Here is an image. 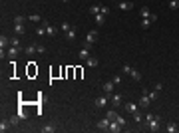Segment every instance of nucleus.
Here are the masks:
<instances>
[{
    "instance_id": "1",
    "label": "nucleus",
    "mask_w": 179,
    "mask_h": 133,
    "mask_svg": "<svg viewBox=\"0 0 179 133\" xmlns=\"http://www.w3.org/2000/svg\"><path fill=\"white\" fill-rule=\"evenodd\" d=\"M143 121H145V127L149 131H159V127H161V117L159 115H153V113H147Z\"/></svg>"
},
{
    "instance_id": "2",
    "label": "nucleus",
    "mask_w": 179,
    "mask_h": 133,
    "mask_svg": "<svg viewBox=\"0 0 179 133\" xmlns=\"http://www.w3.org/2000/svg\"><path fill=\"white\" fill-rule=\"evenodd\" d=\"M96 42H98V30H90V32L86 34V44L94 46Z\"/></svg>"
},
{
    "instance_id": "3",
    "label": "nucleus",
    "mask_w": 179,
    "mask_h": 133,
    "mask_svg": "<svg viewBox=\"0 0 179 133\" xmlns=\"http://www.w3.org/2000/svg\"><path fill=\"white\" fill-rule=\"evenodd\" d=\"M110 101H112V105L115 107V109L123 105V101H121V95H119V93H112V95H110Z\"/></svg>"
},
{
    "instance_id": "4",
    "label": "nucleus",
    "mask_w": 179,
    "mask_h": 133,
    "mask_svg": "<svg viewBox=\"0 0 179 133\" xmlns=\"http://www.w3.org/2000/svg\"><path fill=\"white\" fill-rule=\"evenodd\" d=\"M110 123H112V119L104 117V119L98 121V129H99V131H110Z\"/></svg>"
},
{
    "instance_id": "5",
    "label": "nucleus",
    "mask_w": 179,
    "mask_h": 133,
    "mask_svg": "<svg viewBox=\"0 0 179 133\" xmlns=\"http://www.w3.org/2000/svg\"><path fill=\"white\" fill-rule=\"evenodd\" d=\"M132 8H133V0H119V10L127 12V10H132Z\"/></svg>"
},
{
    "instance_id": "6",
    "label": "nucleus",
    "mask_w": 179,
    "mask_h": 133,
    "mask_svg": "<svg viewBox=\"0 0 179 133\" xmlns=\"http://www.w3.org/2000/svg\"><path fill=\"white\" fill-rule=\"evenodd\" d=\"M113 87H115V84L110 80V81H106V84L102 86V89H104V93H106V95H112V93H113Z\"/></svg>"
},
{
    "instance_id": "7",
    "label": "nucleus",
    "mask_w": 179,
    "mask_h": 133,
    "mask_svg": "<svg viewBox=\"0 0 179 133\" xmlns=\"http://www.w3.org/2000/svg\"><path fill=\"white\" fill-rule=\"evenodd\" d=\"M44 26H46V34H48V36H52V38H54V36L58 34V28L54 26V24H50V22H44Z\"/></svg>"
},
{
    "instance_id": "8",
    "label": "nucleus",
    "mask_w": 179,
    "mask_h": 133,
    "mask_svg": "<svg viewBox=\"0 0 179 133\" xmlns=\"http://www.w3.org/2000/svg\"><path fill=\"white\" fill-rule=\"evenodd\" d=\"M90 48H92V46H90V44H84V48L80 50V58H82V60H84V62H86L88 58H90Z\"/></svg>"
},
{
    "instance_id": "9",
    "label": "nucleus",
    "mask_w": 179,
    "mask_h": 133,
    "mask_svg": "<svg viewBox=\"0 0 179 133\" xmlns=\"http://www.w3.org/2000/svg\"><path fill=\"white\" fill-rule=\"evenodd\" d=\"M151 97H149V95H147V93L145 92H143V95H141V100H139V105H141V107H149V105H151Z\"/></svg>"
},
{
    "instance_id": "10",
    "label": "nucleus",
    "mask_w": 179,
    "mask_h": 133,
    "mask_svg": "<svg viewBox=\"0 0 179 133\" xmlns=\"http://www.w3.org/2000/svg\"><path fill=\"white\" fill-rule=\"evenodd\" d=\"M107 101H110V97H107V95H99L98 100H96V107H102V109H104V107L107 105Z\"/></svg>"
},
{
    "instance_id": "11",
    "label": "nucleus",
    "mask_w": 179,
    "mask_h": 133,
    "mask_svg": "<svg viewBox=\"0 0 179 133\" xmlns=\"http://www.w3.org/2000/svg\"><path fill=\"white\" fill-rule=\"evenodd\" d=\"M18 52H20V48H16V46H10V48L6 50V56L10 58V60H14V58L18 56Z\"/></svg>"
},
{
    "instance_id": "12",
    "label": "nucleus",
    "mask_w": 179,
    "mask_h": 133,
    "mask_svg": "<svg viewBox=\"0 0 179 133\" xmlns=\"http://www.w3.org/2000/svg\"><path fill=\"white\" fill-rule=\"evenodd\" d=\"M76 36H78V30H76V26H72V28H70V30L66 32L68 42H74V40H76Z\"/></svg>"
},
{
    "instance_id": "13",
    "label": "nucleus",
    "mask_w": 179,
    "mask_h": 133,
    "mask_svg": "<svg viewBox=\"0 0 179 133\" xmlns=\"http://www.w3.org/2000/svg\"><path fill=\"white\" fill-rule=\"evenodd\" d=\"M165 131H167V133H177V131H179L177 123H175V121H169V123L165 125Z\"/></svg>"
},
{
    "instance_id": "14",
    "label": "nucleus",
    "mask_w": 179,
    "mask_h": 133,
    "mask_svg": "<svg viewBox=\"0 0 179 133\" xmlns=\"http://www.w3.org/2000/svg\"><path fill=\"white\" fill-rule=\"evenodd\" d=\"M123 109L129 113H135L137 111V103H133V101H129V103H123Z\"/></svg>"
},
{
    "instance_id": "15",
    "label": "nucleus",
    "mask_w": 179,
    "mask_h": 133,
    "mask_svg": "<svg viewBox=\"0 0 179 133\" xmlns=\"http://www.w3.org/2000/svg\"><path fill=\"white\" fill-rule=\"evenodd\" d=\"M121 129H123V127L119 125V123H118V121H115V119H113L112 123H110V131H112V133H119V131H121Z\"/></svg>"
},
{
    "instance_id": "16",
    "label": "nucleus",
    "mask_w": 179,
    "mask_h": 133,
    "mask_svg": "<svg viewBox=\"0 0 179 133\" xmlns=\"http://www.w3.org/2000/svg\"><path fill=\"white\" fill-rule=\"evenodd\" d=\"M10 125H12V123H10V119H2V121H0V131H2V133L8 131V129H10Z\"/></svg>"
},
{
    "instance_id": "17",
    "label": "nucleus",
    "mask_w": 179,
    "mask_h": 133,
    "mask_svg": "<svg viewBox=\"0 0 179 133\" xmlns=\"http://www.w3.org/2000/svg\"><path fill=\"white\" fill-rule=\"evenodd\" d=\"M94 20H96V24H98V26H104V22H106V16L99 12V14H96V16H94Z\"/></svg>"
},
{
    "instance_id": "18",
    "label": "nucleus",
    "mask_w": 179,
    "mask_h": 133,
    "mask_svg": "<svg viewBox=\"0 0 179 133\" xmlns=\"http://www.w3.org/2000/svg\"><path fill=\"white\" fill-rule=\"evenodd\" d=\"M24 54H26V56H34V54H36V44L26 46V48H24Z\"/></svg>"
},
{
    "instance_id": "19",
    "label": "nucleus",
    "mask_w": 179,
    "mask_h": 133,
    "mask_svg": "<svg viewBox=\"0 0 179 133\" xmlns=\"http://www.w3.org/2000/svg\"><path fill=\"white\" fill-rule=\"evenodd\" d=\"M0 48H10V38H6L4 34L0 36Z\"/></svg>"
},
{
    "instance_id": "20",
    "label": "nucleus",
    "mask_w": 179,
    "mask_h": 133,
    "mask_svg": "<svg viewBox=\"0 0 179 133\" xmlns=\"http://www.w3.org/2000/svg\"><path fill=\"white\" fill-rule=\"evenodd\" d=\"M14 32L18 34V36H22V34L26 32V26L24 24H14Z\"/></svg>"
},
{
    "instance_id": "21",
    "label": "nucleus",
    "mask_w": 179,
    "mask_h": 133,
    "mask_svg": "<svg viewBox=\"0 0 179 133\" xmlns=\"http://www.w3.org/2000/svg\"><path fill=\"white\" fill-rule=\"evenodd\" d=\"M56 129H58V127L54 125V123H48V125H44V127H42V131H44V133H54Z\"/></svg>"
},
{
    "instance_id": "22",
    "label": "nucleus",
    "mask_w": 179,
    "mask_h": 133,
    "mask_svg": "<svg viewBox=\"0 0 179 133\" xmlns=\"http://www.w3.org/2000/svg\"><path fill=\"white\" fill-rule=\"evenodd\" d=\"M86 66H90V68H96L98 66V58H94V56H90L86 60Z\"/></svg>"
},
{
    "instance_id": "23",
    "label": "nucleus",
    "mask_w": 179,
    "mask_h": 133,
    "mask_svg": "<svg viewBox=\"0 0 179 133\" xmlns=\"http://www.w3.org/2000/svg\"><path fill=\"white\" fill-rule=\"evenodd\" d=\"M99 12H102V6H99V4H92V6H90V14L96 16V14H99Z\"/></svg>"
},
{
    "instance_id": "24",
    "label": "nucleus",
    "mask_w": 179,
    "mask_h": 133,
    "mask_svg": "<svg viewBox=\"0 0 179 133\" xmlns=\"http://www.w3.org/2000/svg\"><path fill=\"white\" fill-rule=\"evenodd\" d=\"M149 14H151V12H149V8L141 6V10H139V16H141V18H149Z\"/></svg>"
},
{
    "instance_id": "25",
    "label": "nucleus",
    "mask_w": 179,
    "mask_h": 133,
    "mask_svg": "<svg viewBox=\"0 0 179 133\" xmlns=\"http://www.w3.org/2000/svg\"><path fill=\"white\" fill-rule=\"evenodd\" d=\"M28 16H14V24H26Z\"/></svg>"
},
{
    "instance_id": "26",
    "label": "nucleus",
    "mask_w": 179,
    "mask_h": 133,
    "mask_svg": "<svg viewBox=\"0 0 179 133\" xmlns=\"http://www.w3.org/2000/svg\"><path fill=\"white\" fill-rule=\"evenodd\" d=\"M129 76H132V78H133V80H135V81H139V80H141V73H139L137 70H135V68H133L132 72H129Z\"/></svg>"
},
{
    "instance_id": "27",
    "label": "nucleus",
    "mask_w": 179,
    "mask_h": 133,
    "mask_svg": "<svg viewBox=\"0 0 179 133\" xmlns=\"http://www.w3.org/2000/svg\"><path fill=\"white\" fill-rule=\"evenodd\" d=\"M28 20L34 22V24H38V22L42 20V16H40V14H32V16H28Z\"/></svg>"
},
{
    "instance_id": "28",
    "label": "nucleus",
    "mask_w": 179,
    "mask_h": 133,
    "mask_svg": "<svg viewBox=\"0 0 179 133\" xmlns=\"http://www.w3.org/2000/svg\"><path fill=\"white\" fill-rule=\"evenodd\" d=\"M139 26H141L143 30H145V28H149V26H151V20H149V18H141V24H139Z\"/></svg>"
},
{
    "instance_id": "29",
    "label": "nucleus",
    "mask_w": 179,
    "mask_h": 133,
    "mask_svg": "<svg viewBox=\"0 0 179 133\" xmlns=\"http://www.w3.org/2000/svg\"><path fill=\"white\" fill-rule=\"evenodd\" d=\"M115 121H118V123H119V125H121V127H126V125H127L126 117H121V115H119V113H118V115H115Z\"/></svg>"
},
{
    "instance_id": "30",
    "label": "nucleus",
    "mask_w": 179,
    "mask_h": 133,
    "mask_svg": "<svg viewBox=\"0 0 179 133\" xmlns=\"http://www.w3.org/2000/svg\"><path fill=\"white\" fill-rule=\"evenodd\" d=\"M133 121H135V123H141V121H143V115H141L139 111H135L133 113Z\"/></svg>"
},
{
    "instance_id": "31",
    "label": "nucleus",
    "mask_w": 179,
    "mask_h": 133,
    "mask_svg": "<svg viewBox=\"0 0 179 133\" xmlns=\"http://www.w3.org/2000/svg\"><path fill=\"white\" fill-rule=\"evenodd\" d=\"M145 93H147V95H149V97H151L153 101H155V100H157V97H159V92H155V89H153V92H147V89H145Z\"/></svg>"
},
{
    "instance_id": "32",
    "label": "nucleus",
    "mask_w": 179,
    "mask_h": 133,
    "mask_svg": "<svg viewBox=\"0 0 179 133\" xmlns=\"http://www.w3.org/2000/svg\"><path fill=\"white\" fill-rule=\"evenodd\" d=\"M70 28H72V24H68V22H62V24H60V30H62V32H68Z\"/></svg>"
},
{
    "instance_id": "33",
    "label": "nucleus",
    "mask_w": 179,
    "mask_h": 133,
    "mask_svg": "<svg viewBox=\"0 0 179 133\" xmlns=\"http://www.w3.org/2000/svg\"><path fill=\"white\" fill-rule=\"evenodd\" d=\"M46 34V26H38L36 28V36H44Z\"/></svg>"
},
{
    "instance_id": "34",
    "label": "nucleus",
    "mask_w": 179,
    "mask_h": 133,
    "mask_svg": "<svg viewBox=\"0 0 179 133\" xmlns=\"http://www.w3.org/2000/svg\"><path fill=\"white\" fill-rule=\"evenodd\" d=\"M132 70H133V68L129 66V64H123V66H121V72H123V73H127V76H129V72H132Z\"/></svg>"
},
{
    "instance_id": "35",
    "label": "nucleus",
    "mask_w": 179,
    "mask_h": 133,
    "mask_svg": "<svg viewBox=\"0 0 179 133\" xmlns=\"http://www.w3.org/2000/svg\"><path fill=\"white\" fill-rule=\"evenodd\" d=\"M179 8V0H171L169 2V10H177Z\"/></svg>"
},
{
    "instance_id": "36",
    "label": "nucleus",
    "mask_w": 179,
    "mask_h": 133,
    "mask_svg": "<svg viewBox=\"0 0 179 133\" xmlns=\"http://www.w3.org/2000/svg\"><path fill=\"white\" fill-rule=\"evenodd\" d=\"M115 115H118V111H115V109H113V111H107V113H106V117H107V119H112V121L115 119Z\"/></svg>"
},
{
    "instance_id": "37",
    "label": "nucleus",
    "mask_w": 179,
    "mask_h": 133,
    "mask_svg": "<svg viewBox=\"0 0 179 133\" xmlns=\"http://www.w3.org/2000/svg\"><path fill=\"white\" fill-rule=\"evenodd\" d=\"M36 52H38V54H46V46H42V44H36Z\"/></svg>"
},
{
    "instance_id": "38",
    "label": "nucleus",
    "mask_w": 179,
    "mask_h": 133,
    "mask_svg": "<svg viewBox=\"0 0 179 133\" xmlns=\"http://www.w3.org/2000/svg\"><path fill=\"white\" fill-rule=\"evenodd\" d=\"M10 46H16V48L20 46V40L16 38V36H14V38H10Z\"/></svg>"
},
{
    "instance_id": "39",
    "label": "nucleus",
    "mask_w": 179,
    "mask_h": 133,
    "mask_svg": "<svg viewBox=\"0 0 179 133\" xmlns=\"http://www.w3.org/2000/svg\"><path fill=\"white\" fill-rule=\"evenodd\" d=\"M112 81L115 84V86H119V84H121L123 80H121V76H113V78H112Z\"/></svg>"
},
{
    "instance_id": "40",
    "label": "nucleus",
    "mask_w": 179,
    "mask_h": 133,
    "mask_svg": "<svg viewBox=\"0 0 179 133\" xmlns=\"http://www.w3.org/2000/svg\"><path fill=\"white\" fill-rule=\"evenodd\" d=\"M18 117H20V119H26V117H28V113L24 111V109H20V111H18Z\"/></svg>"
},
{
    "instance_id": "41",
    "label": "nucleus",
    "mask_w": 179,
    "mask_h": 133,
    "mask_svg": "<svg viewBox=\"0 0 179 133\" xmlns=\"http://www.w3.org/2000/svg\"><path fill=\"white\" fill-rule=\"evenodd\" d=\"M102 14H104V16L110 14V6H102Z\"/></svg>"
},
{
    "instance_id": "42",
    "label": "nucleus",
    "mask_w": 179,
    "mask_h": 133,
    "mask_svg": "<svg viewBox=\"0 0 179 133\" xmlns=\"http://www.w3.org/2000/svg\"><path fill=\"white\" fill-rule=\"evenodd\" d=\"M153 89H155V92H161V89H163V84H155V87H153Z\"/></svg>"
},
{
    "instance_id": "43",
    "label": "nucleus",
    "mask_w": 179,
    "mask_h": 133,
    "mask_svg": "<svg viewBox=\"0 0 179 133\" xmlns=\"http://www.w3.org/2000/svg\"><path fill=\"white\" fill-rule=\"evenodd\" d=\"M149 20H151V24H153V22L157 20V14H149Z\"/></svg>"
}]
</instances>
